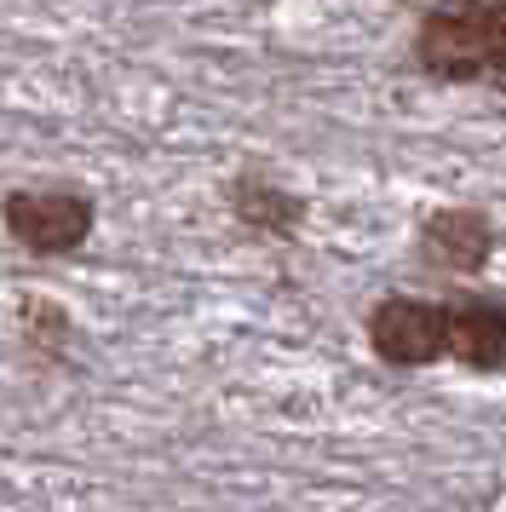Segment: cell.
<instances>
[{"label": "cell", "instance_id": "obj_1", "mask_svg": "<svg viewBox=\"0 0 506 512\" xmlns=\"http://www.w3.org/2000/svg\"><path fill=\"white\" fill-rule=\"evenodd\" d=\"M0 225L35 259H64L87 248L92 225H98V202L81 185H18L0 196Z\"/></svg>", "mask_w": 506, "mask_h": 512}, {"label": "cell", "instance_id": "obj_2", "mask_svg": "<svg viewBox=\"0 0 506 512\" xmlns=\"http://www.w3.org/2000/svg\"><path fill=\"white\" fill-rule=\"evenodd\" d=\"M409 64L437 87L483 81V0H432L414 18Z\"/></svg>", "mask_w": 506, "mask_h": 512}, {"label": "cell", "instance_id": "obj_3", "mask_svg": "<svg viewBox=\"0 0 506 512\" xmlns=\"http://www.w3.org/2000/svg\"><path fill=\"white\" fill-rule=\"evenodd\" d=\"M368 351L391 369H432L437 357H449V311L437 300L391 294L368 311Z\"/></svg>", "mask_w": 506, "mask_h": 512}, {"label": "cell", "instance_id": "obj_4", "mask_svg": "<svg viewBox=\"0 0 506 512\" xmlns=\"http://www.w3.org/2000/svg\"><path fill=\"white\" fill-rule=\"evenodd\" d=\"M414 259L443 277H478L495 259V219L483 208H437L414 231Z\"/></svg>", "mask_w": 506, "mask_h": 512}, {"label": "cell", "instance_id": "obj_5", "mask_svg": "<svg viewBox=\"0 0 506 512\" xmlns=\"http://www.w3.org/2000/svg\"><path fill=\"white\" fill-rule=\"evenodd\" d=\"M449 311V357L472 374H501L506 369V300L495 294H466L443 305Z\"/></svg>", "mask_w": 506, "mask_h": 512}, {"label": "cell", "instance_id": "obj_6", "mask_svg": "<svg viewBox=\"0 0 506 512\" xmlns=\"http://www.w3.org/2000/svg\"><path fill=\"white\" fill-rule=\"evenodd\" d=\"M225 202H230V213H236V225H248V231H259V236H294L299 225H305V202H299L294 190L271 185L265 173L230 179Z\"/></svg>", "mask_w": 506, "mask_h": 512}, {"label": "cell", "instance_id": "obj_7", "mask_svg": "<svg viewBox=\"0 0 506 512\" xmlns=\"http://www.w3.org/2000/svg\"><path fill=\"white\" fill-rule=\"evenodd\" d=\"M69 334H75V323H69L64 305H52V300H29V305H23V340H29L35 351H46V357H64Z\"/></svg>", "mask_w": 506, "mask_h": 512}, {"label": "cell", "instance_id": "obj_8", "mask_svg": "<svg viewBox=\"0 0 506 512\" xmlns=\"http://www.w3.org/2000/svg\"><path fill=\"white\" fill-rule=\"evenodd\" d=\"M483 87L506 93V0H483Z\"/></svg>", "mask_w": 506, "mask_h": 512}]
</instances>
